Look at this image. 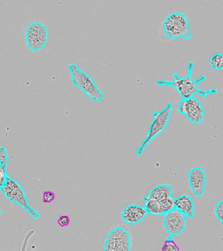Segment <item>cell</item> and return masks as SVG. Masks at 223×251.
<instances>
[{"mask_svg": "<svg viewBox=\"0 0 223 251\" xmlns=\"http://www.w3.org/2000/svg\"><path fill=\"white\" fill-rule=\"evenodd\" d=\"M1 214H2V211H1V210H0V215H1Z\"/></svg>", "mask_w": 223, "mask_h": 251, "instance_id": "obj_22", "label": "cell"}, {"mask_svg": "<svg viewBox=\"0 0 223 251\" xmlns=\"http://www.w3.org/2000/svg\"><path fill=\"white\" fill-rule=\"evenodd\" d=\"M193 68H194V63H188V73L187 76L185 78H180L177 74H173V76L174 79L171 81L168 80H157L156 84L158 86H167L173 87L174 89H176L177 92L180 94L181 99L187 100V99L193 97L196 94H199L200 96H202V98L207 99L208 95L209 94H214L217 93L216 88L210 89V90H200L198 89V85L200 82H203L206 80V76L202 75L200 78H197L196 80H193L191 78L192 75Z\"/></svg>", "mask_w": 223, "mask_h": 251, "instance_id": "obj_1", "label": "cell"}, {"mask_svg": "<svg viewBox=\"0 0 223 251\" xmlns=\"http://www.w3.org/2000/svg\"><path fill=\"white\" fill-rule=\"evenodd\" d=\"M8 155L6 149L4 147H0V167L6 169L7 166Z\"/></svg>", "mask_w": 223, "mask_h": 251, "instance_id": "obj_18", "label": "cell"}, {"mask_svg": "<svg viewBox=\"0 0 223 251\" xmlns=\"http://www.w3.org/2000/svg\"><path fill=\"white\" fill-rule=\"evenodd\" d=\"M68 68L70 71L73 84L85 93L92 100L99 102L104 98V94L99 89L98 86H96L89 75L79 70L75 64H71L68 66Z\"/></svg>", "mask_w": 223, "mask_h": 251, "instance_id": "obj_5", "label": "cell"}, {"mask_svg": "<svg viewBox=\"0 0 223 251\" xmlns=\"http://www.w3.org/2000/svg\"><path fill=\"white\" fill-rule=\"evenodd\" d=\"M131 238L129 233L124 227H114L106 235L104 251H129Z\"/></svg>", "mask_w": 223, "mask_h": 251, "instance_id": "obj_6", "label": "cell"}, {"mask_svg": "<svg viewBox=\"0 0 223 251\" xmlns=\"http://www.w3.org/2000/svg\"><path fill=\"white\" fill-rule=\"evenodd\" d=\"M162 27L165 36L169 39H176L182 37L187 40L191 39L188 19L183 13H171L165 19Z\"/></svg>", "mask_w": 223, "mask_h": 251, "instance_id": "obj_4", "label": "cell"}, {"mask_svg": "<svg viewBox=\"0 0 223 251\" xmlns=\"http://www.w3.org/2000/svg\"><path fill=\"white\" fill-rule=\"evenodd\" d=\"M162 251H180V248L177 246L176 243H174V241L173 239V236L169 235L168 238L165 240L164 244L161 247Z\"/></svg>", "mask_w": 223, "mask_h": 251, "instance_id": "obj_16", "label": "cell"}, {"mask_svg": "<svg viewBox=\"0 0 223 251\" xmlns=\"http://www.w3.org/2000/svg\"><path fill=\"white\" fill-rule=\"evenodd\" d=\"M210 67L214 70L223 69V54L215 53L210 58Z\"/></svg>", "mask_w": 223, "mask_h": 251, "instance_id": "obj_15", "label": "cell"}, {"mask_svg": "<svg viewBox=\"0 0 223 251\" xmlns=\"http://www.w3.org/2000/svg\"><path fill=\"white\" fill-rule=\"evenodd\" d=\"M0 6H1V4H0Z\"/></svg>", "mask_w": 223, "mask_h": 251, "instance_id": "obj_23", "label": "cell"}, {"mask_svg": "<svg viewBox=\"0 0 223 251\" xmlns=\"http://www.w3.org/2000/svg\"><path fill=\"white\" fill-rule=\"evenodd\" d=\"M0 190L7 200L21 206L33 219H39L40 217L39 213L31 208L28 203L26 194L21 185L14 179H12V177L9 176L8 175L6 176V181Z\"/></svg>", "mask_w": 223, "mask_h": 251, "instance_id": "obj_3", "label": "cell"}, {"mask_svg": "<svg viewBox=\"0 0 223 251\" xmlns=\"http://www.w3.org/2000/svg\"><path fill=\"white\" fill-rule=\"evenodd\" d=\"M174 208L178 209L184 216H188L190 219L194 218L195 212V203L191 196L187 195L178 196L173 199Z\"/></svg>", "mask_w": 223, "mask_h": 251, "instance_id": "obj_13", "label": "cell"}, {"mask_svg": "<svg viewBox=\"0 0 223 251\" xmlns=\"http://www.w3.org/2000/svg\"><path fill=\"white\" fill-rule=\"evenodd\" d=\"M6 169L0 167V189L4 186L5 181H6Z\"/></svg>", "mask_w": 223, "mask_h": 251, "instance_id": "obj_21", "label": "cell"}, {"mask_svg": "<svg viewBox=\"0 0 223 251\" xmlns=\"http://www.w3.org/2000/svg\"><path fill=\"white\" fill-rule=\"evenodd\" d=\"M143 201L145 202L144 207L149 215L164 216L166 213L171 211L174 208L173 197L166 200L158 201L151 198L150 196H146L143 197Z\"/></svg>", "mask_w": 223, "mask_h": 251, "instance_id": "obj_10", "label": "cell"}, {"mask_svg": "<svg viewBox=\"0 0 223 251\" xmlns=\"http://www.w3.org/2000/svg\"><path fill=\"white\" fill-rule=\"evenodd\" d=\"M215 216L223 225V201H221L215 205Z\"/></svg>", "mask_w": 223, "mask_h": 251, "instance_id": "obj_17", "label": "cell"}, {"mask_svg": "<svg viewBox=\"0 0 223 251\" xmlns=\"http://www.w3.org/2000/svg\"><path fill=\"white\" fill-rule=\"evenodd\" d=\"M42 199L45 203H50L52 201H54L55 194L51 191H46V192H44Z\"/></svg>", "mask_w": 223, "mask_h": 251, "instance_id": "obj_19", "label": "cell"}, {"mask_svg": "<svg viewBox=\"0 0 223 251\" xmlns=\"http://www.w3.org/2000/svg\"><path fill=\"white\" fill-rule=\"evenodd\" d=\"M188 179V186L190 190L196 197L203 196L206 187V174L201 168L195 167L190 169L187 174Z\"/></svg>", "mask_w": 223, "mask_h": 251, "instance_id": "obj_11", "label": "cell"}, {"mask_svg": "<svg viewBox=\"0 0 223 251\" xmlns=\"http://www.w3.org/2000/svg\"><path fill=\"white\" fill-rule=\"evenodd\" d=\"M148 212L145 207H141L135 204H131L122 210V218L123 222L128 225H135L142 220L145 219Z\"/></svg>", "mask_w": 223, "mask_h": 251, "instance_id": "obj_12", "label": "cell"}, {"mask_svg": "<svg viewBox=\"0 0 223 251\" xmlns=\"http://www.w3.org/2000/svg\"><path fill=\"white\" fill-rule=\"evenodd\" d=\"M165 231L169 235H180L184 231L186 227V216L180 213L176 208L166 213L162 220Z\"/></svg>", "mask_w": 223, "mask_h": 251, "instance_id": "obj_9", "label": "cell"}, {"mask_svg": "<svg viewBox=\"0 0 223 251\" xmlns=\"http://www.w3.org/2000/svg\"><path fill=\"white\" fill-rule=\"evenodd\" d=\"M177 111L180 114H185L188 122L194 125H200L205 116L203 107L200 100L194 96L187 100L181 99L178 103Z\"/></svg>", "mask_w": 223, "mask_h": 251, "instance_id": "obj_7", "label": "cell"}, {"mask_svg": "<svg viewBox=\"0 0 223 251\" xmlns=\"http://www.w3.org/2000/svg\"><path fill=\"white\" fill-rule=\"evenodd\" d=\"M25 42L31 51L41 50L47 42V30L43 24L33 22L25 30Z\"/></svg>", "mask_w": 223, "mask_h": 251, "instance_id": "obj_8", "label": "cell"}, {"mask_svg": "<svg viewBox=\"0 0 223 251\" xmlns=\"http://www.w3.org/2000/svg\"><path fill=\"white\" fill-rule=\"evenodd\" d=\"M171 113H172V104L170 102L167 104V106H165L161 112H153L152 114L153 121L149 126V133L147 134L144 141H142V143L136 150L137 156L142 155V153L145 151L146 147L149 145L150 141H152L153 138L160 135L166 129Z\"/></svg>", "mask_w": 223, "mask_h": 251, "instance_id": "obj_2", "label": "cell"}, {"mask_svg": "<svg viewBox=\"0 0 223 251\" xmlns=\"http://www.w3.org/2000/svg\"><path fill=\"white\" fill-rule=\"evenodd\" d=\"M58 224L61 227H67L70 224V218L68 216H61L58 219Z\"/></svg>", "mask_w": 223, "mask_h": 251, "instance_id": "obj_20", "label": "cell"}, {"mask_svg": "<svg viewBox=\"0 0 223 251\" xmlns=\"http://www.w3.org/2000/svg\"><path fill=\"white\" fill-rule=\"evenodd\" d=\"M149 196L155 200L162 201L173 197V190L169 184H160L152 188Z\"/></svg>", "mask_w": 223, "mask_h": 251, "instance_id": "obj_14", "label": "cell"}]
</instances>
